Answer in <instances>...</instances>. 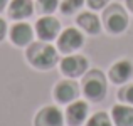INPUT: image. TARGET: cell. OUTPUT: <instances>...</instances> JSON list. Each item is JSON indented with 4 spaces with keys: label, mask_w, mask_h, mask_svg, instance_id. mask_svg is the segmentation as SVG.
I'll return each mask as SVG.
<instances>
[{
    "label": "cell",
    "mask_w": 133,
    "mask_h": 126,
    "mask_svg": "<svg viewBox=\"0 0 133 126\" xmlns=\"http://www.w3.org/2000/svg\"><path fill=\"white\" fill-rule=\"evenodd\" d=\"M88 113H89V106L86 101H72L66 108L64 120L69 126H81L88 120Z\"/></svg>",
    "instance_id": "cell-7"
},
{
    "label": "cell",
    "mask_w": 133,
    "mask_h": 126,
    "mask_svg": "<svg viewBox=\"0 0 133 126\" xmlns=\"http://www.w3.org/2000/svg\"><path fill=\"white\" fill-rule=\"evenodd\" d=\"M34 12V5L30 0H12L9 3V17L14 20H24Z\"/></svg>",
    "instance_id": "cell-12"
},
{
    "label": "cell",
    "mask_w": 133,
    "mask_h": 126,
    "mask_svg": "<svg viewBox=\"0 0 133 126\" xmlns=\"http://www.w3.org/2000/svg\"><path fill=\"white\" fill-rule=\"evenodd\" d=\"M83 44H84V37H83L81 30L76 27H68L57 36V51L64 52V54H72Z\"/></svg>",
    "instance_id": "cell-4"
},
{
    "label": "cell",
    "mask_w": 133,
    "mask_h": 126,
    "mask_svg": "<svg viewBox=\"0 0 133 126\" xmlns=\"http://www.w3.org/2000/svg\"><path fill=\"white\" fill-rule=\"evenodd\" d=\"M127 7L130 12H133V0H127Z\"/></svg>",
    "instance_id": "cell-22"
},
{
    "label": "cell",
    "mask_w": 133,
    "mask_h": 126,
    "mask_svg": "<svg viewBox=\"0 0 133 126\" xmlns=\"http://www.w3.org/2000/svg\"><path fill=\"white\" fill-rule=\"evenodd\" d=\"M5 36H7V24L3 19H0V40H3Z\"/></svg>",
    "instance_id": "cell-20"
},
{
    "label": "cell",
    "mask_w": 133,
    "mask_h": 126,
    "mask_svg": "<svg viewBox=\"0 0 133 126\" xmlns=\"http://www.w3.org/2000/svg\"><path fill=\"white\" fill-rule=\"evenodd\" d=\"M59 67L66 78H79L88 71V59L79 54H69L61 61Z\"/></svg>",
    "instance_id": "cell-5"
},
{
    "label": "cell",
    "mask_w": 133,
    "mask_h": 126,
    "mask_svg": "<svg viewBox=\"0 0 133 126\" xmlns=\"http://www.w3.org/2000/svg\"><path fill=\"white\" fill-rule=\"evenodd\" d=\"M76 22H78V25L81 27L84 32L91 34V36L99 34V30H101V22H99V19H98L93 12H83V13H79L78 19H76Z\"/></svg>",
    "instance_id": "cell-14"
},
{
    "label": "cell",
    "mask_w": 133,
    "mask_h": 126,
    "mask_svg": "<svg viewBox=\"0 0 133 126\" xmlns=\"http://www.w3.org/2000/svg\"><path fill=\"white\" fill-rule=\"evenodd\" d=\"M111 121L115 126H133V108L128 104H116L111 109Z\"/></svg>",
    "instance_id": "cell-13"
},
{
    "label": "cell",
    "mask_w": 133,
    "mask_h": 126,
    "mask_svg": "<svg viewBox=\"0 0 133 126\" xmlns=\"http://www.w3.org/2000/svg\"><path fill=\"white\" fill-rule=\"evenodd\" d=\"M10 36V40H12L14 45H19V47H24V45H29L32 42V37H34V30L29 24L25 22H17L12 25L9 32Z\"/></svg>",
    "instance_id": "cell-11"
},
{
    "label": "cell",
    "mask_w": 133,
    "mask_h": 126,
    "mask_svg": "<svg viewBox=\"0 0 133 126\" xmlns=\"http://www.w3.org/2000/svg\"><path fill=\"white\" fill-rule=\"evenodd\" d=\"M118 99L123 101V103H127V104H133V84L125 86L123 89H120V93H118Z\"/></svg>",
    "instance_id": "cell-18"
},
{
    "label": "cell",
    "mask_w": 133,
    "mask_h": 126,
    "mask_svg": "<svg viewBox=\"0 0 133 126\" xmlns=\"http://www.w3.org/2000/svg\"><path fill=\"white\" fill-rule=\"evenodd\" d=\"M57 5H59V0H37V3H36L37 10H39L41 13H44V15L52 13L57 9Z\"/></svg>",
    "instance_id": "cell-17"
},
{
    "label": "cell",
    "mask_w": 133,
    "mask_h": 126,
    "mask_svg": "<svg viewBox=\"0 0 133 126\" xmlns=\"http://www.w3.org/2000/svg\"><path fill=\"white\" fill-rule=\"evenodd\" d=\"M104 27L110 34H121L127 30L128 27V15L120 5H111L110 9L104 12Z\"/></svg>",
    "instance_id": "cell-3"
},
{
    "label": "cell",
    "mask_w": 133,
    "mask_h": 126,
    "mask_svg": "<svg viewBox=\"0 0 133 126\" xmlns=\"http://www.w3.org/2000/svg\"><path fill=\"white\" fill-rule=\"evenodd\" d=\"M86 126H113V121L106 113L99 111V113H94L91 118L86 120Z\"/></svg>",
    "instance_id": "cell-15"
},
{
    "label": "cell",
    "mask_w": 133,
    "mask_h": 126,
    "mask_svg": "<svg viewBox=\"0 0 133 126\" xmlns=\"http://www.w3.org/2000/svg\"><path fill=\"white\" fill-rule=\"evenodd\" d=\"M83 3H84V0H62L61 2V12L64 15L76 13L83 7Z\"/></svg>",
    "instance_id": "cell-16"
},
{
    "label": "cell",
    "mask_w": 133,
    "mask_h": 126,
    "mask_svg": "<svg viewBox=\"0 0 133 126\" xmlns=\"http://www.w3.org/2000/svg\"><path fill=\"white\" fill-rule=\"evenodd\" d=\"M59 30H61L59 20L51 15H42L36 22V34L41 40H45V42L54 40L59 36Z\"/></svg>",
    "instance_id": "cell-6"
},
{
    "label": "cell",
    "mask_w": 133,
    "mask_h": 126,
    "mask_svg": "<svg viewBox=\"0 0 133 126\" xmlns=\"http://www.w3.org/2000/svg\"><path fill=\"white\" fill-rule=\"evenodd\" d=\"M64 124V114L56 106H44L37 111L34 118V126H62Z\"/></svg>",
    "instance_id": "cell-8"
},
{
    "label": "cell",
    "mask_w": 133,
    "mask_h": 126,
    "mask_svg": "<svg viewBox=\"0 0 133 126\" xmlns=\"http://www.w3.org/2000/svg\"><path fill=\"white\" fill-rule=\"evenodd\" d=\"M79 96V87L74 81H61L54 87V99L61 104H69Z\"/></svg>",
    "instance_id": "cell-10"
},
{
    "label": "cell",
    "mask_w": 133,
    "mask_h": 126,
    "mask_svg": "<svg viewBox=\"0 0 133 126\" xmlns=\"http://www.w3.org/2000/svg\"><path fill=\"white\" fill-rule=\"evenodd\" d=\"M25 57L36 69L47 71V69H52L56 66V62H57V52H56V47H52L45 40L30 42L29 47H27Z\"/></svg>",
    "instance_id": "cell-1"
},
{
    "label": "cell",
    "mask_w": 133,
    "mask_h": 126,
    "mask_svg": "<svg viewBox=\"0 0 133 126\" xmlns=\"http://www.w3.org/2000/svg\"><path fill=\"white\" fill-rule=\"evenodd\" d=\"M131 76H133V64L128 59L116 61L108 72V78L113 84H125L127 81H130Z\"/></svg>",
    "instance_id": "cell-9"
},
{
    "label": "cell",
    "mask_w": 133,
    "mask_h": 126,
    "mask_svg": "<svg viewBox=\"0 0 133 126\" xmlns=\"http://www.w3.org/2000/svg\"><path fill=\"white\" fill-rule=\"evenodd\" d=\"M83 94L88 101L99 103L106 96V78L101 71H89L83 79Z\"/></svg>",
    "instance_id": "cell-2"
},
{
    "label": "cell",
    "mask_w": 133,
    "mask_h": 126,
    "mask_svg": "<svg viewBox=\"0 0 133 126\" xmlns=\"http://www.w3.org/2000/svg\"><path fill=\"white\" fill-rule=\"evenodd\" d=\"M108 2H110V0H86L88 7H89V9H93V10H101V9H104Z\"/></svg>",
    "instance_id": "cell-19"
},
{
    "label": "cell",
    "mask_w": 133,
    "mask_h": 126,
    "mask_svg": "<svg viewBox=\"0 0 133 126\" xmlns=\"http://www.w3.org/2000/svg\"><path fill=\"white\" fill-rule=\"evenodd\" d=\"M7 2H9V0H0V12L7 7Z\"/></svg>",
    "instance_id": "cell-21"
}]
</instances>
